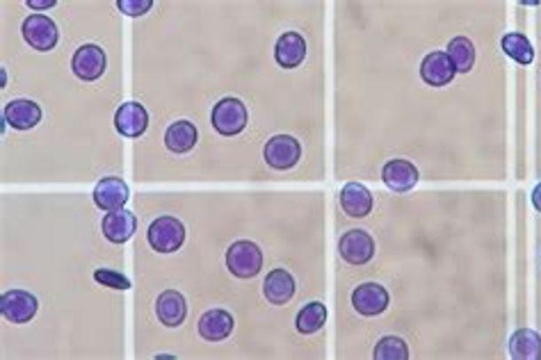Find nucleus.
<instances>
[{
  "mask_svg": "<svg viewBox=\"0 0 541 360\" xmlns=\"http://www.w3.org/2000/svg\"><path fill=\"white\" fill-rule=\"evenodd\" d=\"M226 267L238 278H254L263 270V251L258 249V244L240 239L226 251Z\"/></svg>",
  "mask_w": 541,
  "mask_h": 360,
  "instance_id": "1",
  "label": "nucleus"
},
{
  "mask_svg": "<svg viewBox=\"0 0 541 360\" xmlns=\"http://www.w3.org/2000/svg\"><path fill=\"white\" fill-rule=\"evenodd\" d=\"M213 128L224 137H233L240 135L249 121V112H247L245 103L240 98H222L217 106L213 107Z\"/></svg>",
  "mask_w": 541,
  "mask_h": 360,
  "instance_id": "2",
  "label": "nucleus"
},
{
  "mask_svg": "<svg viewBox=\"0 0 541 360\" xmlns=\"http://www.w3.org/2000/svg\"><path fill=\"white\" fill-rule=\"evenodd\" d=\"M146 238H149L151 249L158 254H174L185 242V226L176 217H158L149 226Z\"/></svg>",
  "mask_w": 541,
  "mask_h": 360,
  "instance_id": "3",
  "label": "nucleus"
},
{
  "mask_svg": "<svg viewBox=\"0 0 541 360\" xmlns=\"http://www.w3.org/2000/svg\"><path fill=\"white\" fill-rule=\"evenodd\" d=\"M263 158L272 169H293L302 158V144L290 135H277L263 149Z\"/></svg>",
  "mask_w": 541,
  "mask_h": 360,
  "instance_id": "4",
  "label": "nucleus"
},
{
  "mask_svg": "<svg viewBox=\"0 0 541 360\" xmlns=\"http://www.w3.org/2000/svg\"><path fill=\"white\" fill-rule=\"evenodd\" d=\"M21 32H23V39H26L35 51H42V53L53 51L55 43H58L59 39V32L55 21L43 14L27 16L21 26Z\"/></svg>",
  "mask_w": 541,
  "mask_h": 360,
  "instance_id": "5",
  "label": "nucleus"
},
{
  "mask_svg": "<svg viewBox=\"0 0 541 360\" xmlns=\"http://www.w3.org/2000/svg\"><path fill=\"white\" fill-rule=\"evenodd\" d=\"M39 301L26 290H10L0 297V313L12 324H27L37 315Z\"/></svg>",
  "mask_w": 541,
  "mask_h": 360,
  "instance_id": "6",
  "label": "nucleus"
},
{
  "mask_svg": "<svg viewBox=\"0 0 541 360\" xmlns=\"http://www.w3.org/2000/svg\"><path fill=\"white\" fill-rule=\"evenodd\" d=\"M106 67V53H103V48L97 46V43H85V46H81L74 53V59H71L74 74L81 80H85V82H94V80L101 78Z\"/></svg>",
  "mask_w": 541,
  "mask_h": 360,
  "instance_id": "7",
  "label": "nucleus"
},
{
  "mask_svg": "<svg viewBox=\"0 0 541 360\" xmlns=\"http://www.w3.org/2000/svg\"><path fill=\"white\" fill-rule=\"evenodd\" d=\"M455 75V64H452V59L443 51H432V53L425 55L423 64H420V78L429 87L451 85Z\"/></svg>",
  "mask_w": 541,
  "mask_h": 360,
  "instance_id": "8",
  "label": "nucleus"
},
{
  "mask_svg": "<svg viewBox=\"0 0 541 360\" xmlns=\"http://www.w3.org/2000/svg\"><path fill=\"white\" fill-rule=\"evenodd\" d=\"M114 128L123 137H142L146 133V128H149V112L142 103H123L114 114Z\"/></svg>",
  "mask_w": 541,
  "mask_h": 360,
  "instance_id": "9",
  "label": "nucleus"
},
{
  "mask_svg": "<svg viewBox=\"0 0 541 360\" xmlns=\"http://www.w3.org/2000/svg\"><path fill=\"white\" fill-rule=\"evenodd\" d=\"M341 258L349 265H365L375 255V242L365 231H348L338 244Z\"/></svg>",
  "mask_w": 541,
  "mask_h": 360,
  "instance_id": "10",
  "label": "nucleus"
},
{
  "mask_svg": "<svg viewBox=\"0 0 541 360\" xmlns=\"http://www.w3.org/2000/svg\"><path fill=\"white\" fill-rule=\"evenodd\" d=\"M388 301H391L388 292L381 286H377V283H364V286L357 287L352 294L354 310L364 315V317H377V315H381L386 308H388Z\"/></svg>",
  "mask_w": 541,
  "mask_h": 360,
  "instance_id": "11",
  "label": "nucleus"
},
{
  "mask_svg": "<svg viewBox=\"0 0 541 360\" xmlns=\"http://www.w3.org/2000/svg\"><path fill=\"white\" fill-rule=\"evenodd\" d=\"M129 185L122 178H117V176H106L94 187V203L107 212L122 210L126 206V201H129Z\"/></svg>",
  "mask_w": 541,
  "mask_h": 360,
  "instance_id": "12",
  "label": "nucleus"
},
{
  "mask_svg": "<svg viewBox=\"0 0 541 360\" xmlns=\"http://www.w3.org/2000/svg\"><path fill=\"white\" fill-rule=\"evenodd\" d=\"M419 169H416L413 162H409V160H391V162H386L384 169H381L384 185L388 187V190L397 192V194L413 190V187L419 185Z\"/></svg>",
  "mask_w": 541,
  "mask_h": 360,
  "instance_id": "13",
  "label": "nucleus"
},
{
  "mask_svg": "<svg viewBox=\"0 0 541 360\" xmlns=\"http://www.w3.org/2000/svg\"><path fill=\"white\" fill-rule=\"evenodd\" d=\"M137 228V217L130 210H113L103 217L101 231L106 235L107 242L113 244H126L135 235Z\"/></svg>",
  "mask_w": 541,
  "mask_h": 360,
  "instance_id": "14",
  "label": "nucleus"
},
{
  "mask_svg": "<svg viewBox=\"0 0 541 360\" xmlns=\"http://www.w3.org/2000/svg\"><path fill=\"white\" fill-rule=\"evenodd\" d=\"M274 58L281 69H297L306 59V42L300 32H286L277 39Z\"/></svg>",
  "mask_w": 541,
  "mask_h": 360,
  "instance_id": "15",
  "label": "nucleus"
},
{
  "mask_svg": "<svg viewBox=\"0 0 541 360\" xmlns=\"http://www.w3.org/2000/svg\"><path fill=\"white\" fill-rule=\"evenodd\" d=\"M341 207L352 219L368 217L370 210H372V192L361 183H348L341 190Z\"/></svg>",
  "mask_w": 541,
  "mask_h": 360,
  "instance_id": "16",
  "label": "nucleus"
},
{
  "mask_svg": "<svg viewBox=\"0 0 541 360\" xmlns=\"http://www.w3.org/2000/svg\"><path fill=\"white\" fill-rule=\"evenodd\" d=\"M5 121L10 123L14 130H33L39 121H42V107L35 101L27 98H17L5 106Z\"/></svg>",
  "mask_w": 541,
  "mask_h": 360,
  "instance_id": "17",
  "label": "nucleus"
},
{
  "mask_svg": "<svg viewBox=\"0 0 541 360\" xmlns=\"http://www.w3.org/2000/svg\"><path fill=\"white\" fill-rule=\"evenodd\" d=\"M263 294L274 306H286L290 299L295 297V278L286 270L270 271L265 283H263Z\"/></svg>",
  "mask_w": 541,
  "mask_h": 360,
  "instance_id": "18",
  "label": "nucleus"
},
{
  "mask_svg": "<svg viewBox=\"0 0 541 360\" xmlns=\"http://www.w3.org/2000/svg\"><path fill=\"white\" fill-rule=\"evenodd\" d=\"M156 313L158 319H161L165 326H181L185 322V315H188V303H185V297L181 292L176 290H167L162 292L158 297L156 303Z\"/></svg>",
  "mask_w": 541,
  "mask_h": 360,
  "instance_id": "19",
  "label": "nucleus"
},
{
  "mask_svg": "<svg viewBox=\"0 0 541 360\" xmlns=\"http://www.w3.org/2000/svg\"><path fill=\"white\" fill-rule=\"evenodd\" d=\"M233 317L226 310H208V313L201 315L199 319V335L208 342H220V340H226L231 333H233Z\"/></svg>",
  "mask_w": 541,
  "mask_h": 360,
  "instance_id": "20",
  "label": "nucleus"
},
{
  "mask_svg": "<svg viewBox=\"0 0 541 360\" xmlns=\"http://www.w3.org/2000/svg\"><path fill=\"white\" fill-rule=\"evenodd\" d=\"M509 356L514 360H541V335L532 329H519L509 338Z\"/></svg>",
  "mask_w": 541,
  "mask_h": 360,
  "instance_id": "21",
  "label": "nucleus"
},
{
  "mask_svg": "<svg viewBox=\"0 0 541 360\" xmlns=\"http://www.w3.org/2000/svg\"><path fill=\"white\" fill-rule=\"evenodd\" d=\"M197 137V126L192 121H174L172 126L167 128L165 144L172 153H188V151L194 149Z\"/></svg>",
  "mask_w": 541,
  "mask_h": 360,
  "instance_id": "22",
  "label": "nucleus"
},
{
  "mask_svg": "<svg viewBox=\"0 0 541 360\" xmlns=\"http://www.w3.org/2000/svg\"><path fill=\"white\" fill-rule=\"evenodd\" d=\"M325 322H327V308H325V303L311 301V303H306L300 313H297L295 326L300 333L311 335V333H318V331L325 326Z\"/></svg>",
  "mask_w": 541,
  "mask_h": 360,
  "instance_id": "23",
  "label": "nucleus"
},
{
  "mask_svg": "<svg viewBox=\"0 0 541 360\" xmlns=\"http://www.w3.org/2000/svg\"><path fill=\"white\" fill-rule=\"evenodd\" d=\"M448 58L455 64L457 74H468L475 64V46L468 37H455L448 43Z\"/></svg>",
  "mask_w": 541,
  "mask_h": 360,
  "instance_id": "24",
  "label": "nucleus"
},
{
  "mask_svg": "<svg viewBox=\"0 0 541 360\" xmlns=\"http://www.w3.org/2000/svg\"><path fill=\"white\" fill-rule=\"evenodd\" d=\"M503 51L509 55V58L514 59V62L523 64V67L532 64V59H535V48H532L530 39L525 37V35H519V32H509V35H505Z\"/></svg>",
  "mask_w": 541,
  "mask_h": 360,
  "instance_id": "25",
  "label": "nucleus"
},
{
  "mask_svg": "<svg viewBox=\"0 0 541 360\" xmlns=\"http://www.w3.org/2000/svg\"><path fill=\"white\" fill-rule=\"evenodd\" d=\"M375 360H407L409 358V347L402 338L396 335H386L377 342L375 347Z\"/></svg>",
  "mask_w": 541,
  "mask_h": 360,
  "instance_id": "26",
  "label": "nucleus"
},
{
  "mask_svg": "<svg viewBox=\"0 0 541 360\" xmlns=\"http://www.w3.org/2000/svg\"><path fill=\"white\" fill-rule=\"evenodd\" d=\"M94 281L110 287V290H130V278H126L122 271L114 270H97L94 271Z\"/></svg>",
  "mask_w": 541,
  "mask_h": 360,
  "instance_id": "27",
  "label": "nucleus"
},
{
  "mask_svg": "<svg viewBox=\"0 0 541 360\" xmlns=\"http://www.w3.org/2000/svg\"><path fill=\"white\" fill-rule=\"evenodd\" d=\"M117 7L126 16L137 19V16H145L153 7V0H117Z\"/></svg>",
  "mask_w": 541,
  "mask_h": 360,
  "instance_id": "28",
  "label": "nucleus"
},
{
  "mask_svg": "<svg viewBox=\"0 0 541 360\" xmlns=\"http://www.w3.org/2000/svg\"><path fill=\"white\" fill-rule=\"evenodd\" d=\"M55 5H58V0H27L30 10H51Z\"/></svg>",
  "mask_w": 541,
  "mask_h": 360,
  "instance_id": "29",
  "label": "nucleus"
},
{
  "mask_svg": "<svg viewBox=\"0 0 541 360\" xmlns=\"http://www.w3.org/2000/svg\"><path fill=\"white\" fill-rule=\"evenodd\" d=\"M532 206L541 212V183L535 187V190H532Z\"/></svg>",
  "mask_w": 541,
  "mask_h": 360,
  "instance_id": "30",
  "label": "nucleus"
}]
</instances>
